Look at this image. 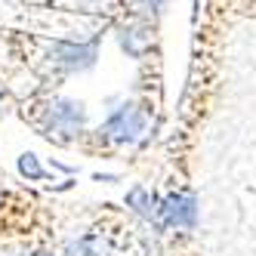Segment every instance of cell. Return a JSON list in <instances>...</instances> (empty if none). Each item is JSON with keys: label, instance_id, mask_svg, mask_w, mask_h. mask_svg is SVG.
Masks as SVG:
<instances>
[{"label": "cell", "instance_id": "7", "mask_svg": "<svg viewBox=\"0 0 256 256\" xmlns=\"http://www.w3.org/2000/svg\"><path fill=\"white\" fill-rule=\"evenodd\" d=\"M12 256H59V250L50 247L46 241H38V244H22V250H16Z\"/></svg>", "mask_w": 256, "mask_h": 256}, {"label": "cell", "instance_id": "10", "mask_svg": "<svg viewBox=\"0 0 256 256\" xmlns=\"http://www.w3.org/2000/svg\"><path fill=\"white\" fill-rule=\"evenodd\" d=\"M84 4H90V6H102V4H112V0H84Z\"/></svg>", "mask_w": 256, "mask_h": 256}, {"label": "cell", "instance_id": "1", "mask_svg": "<svg viewBox=\"0 0 256 256\" xmlns=\"http://www.w3.org/2000/svg\"><path fill=\"white\" fill-rule=\"evenodd\" d=\"M99 40L93 38H38V34H19L16 38V56L38 78L40 90H56L71 74H84L99 62Z\"/></svg>", "mask_w": 256, "mask_h": 256}, {"label": "cell", "instance_id": "6", "mask_svg": "<svg viewBox=\"0 0 256 256\" xmlns=\"http://www.w3.org/2000/svg\"><path fill=\"white\" fill-rule=\"evenodd\" d=\"M19 173H22L25 179H40V176H44V167H40V160H38V154H31V152H25V154L19 158Z\"/></svg>", "mask_w": 256, "mask_h": 256}, {"label": "cell", "instance_id": "8", "mask_svg": "<svg viewBox=\"0 0 256 256\" xmlns=\"http://www.w3.org/2000/svg\"><path fill=\"white\" fill-rule=\"evenodd\" d=\"M25 4H31V6H56L59 0H25Z\"/></svg>", "mask_w": 256, "mask_h": 256}, {"label": "cell", "instance_id": "3", "mask_svg": "<svg viewBox=\"0 0 256 256\" xmlns=\"http://www.w3.org/2000/svg\"><path fill=\"white\" fill-rule=\"evenodd\" d=\"M152 114H154V105H152L148 96L120 99L112 112L105 114V120L99 126H90L78 148H84L86 154L114 158V154L133 148V145H139L145 136H148Z\"/></svg>", "mask_w": 256, "mask_h": 256}, {"label": "cell", "instance_id": "9", "mask_svg": "<svg viewBox=\"0 0 256 256\" xmlns=\"http://www.w3.org/2000/svg\"><path fill=\"white\" fill-rule=\"evenodd\" d=\"M6 96H10V90H6L4 84H0V114L6 112V108H4V105H6Z\"/></svg>", "mask_w": 256, "mask_h": 256}, {"label": "cell", "instance_id": "5", "mask_svg": "<svg viewBox=\"0 0 256 256\" xmlns=\"http://www.w3.org/2000/svg\"><path fill=\"white\" fill-rule=\"evenodd\" d=\"M112 34H114L120 52H126L136 62H148L152 52H158V22L145 19V16L133 10L112 25Z\"/></svg>", "mask_w": 256, "mask_h": 256}, {"label": "cell", "instance_id": "2", "mask_svg": "<svg viewBox=\"0 0 256 256\" xmlns=\"http://www.w3.org/2000/svg\"><path fill=\"white\" fill-rule=\"evenodd\" d=\"M19 114L38 136H44L56 148L80 145L90 130V112L80 99H71L52 90H38L19 102Z\"/></svg>", "mask_w": 256, "mask_h": 256}, {"label": "cell", "instance_id": "4", "mask_svg": "<svg viewBox=\"0 0 256 256\" xmlns=\"http://www.w3.org/2000/svg\"><path fill=\"white\" fill-rule=\"evenodd\" d=\"M124 244V222L118 216H96L74 228L59 250V256H118Z\"/></svg>", "mask_w": 256, "mask_h": 256}]
</instances>
